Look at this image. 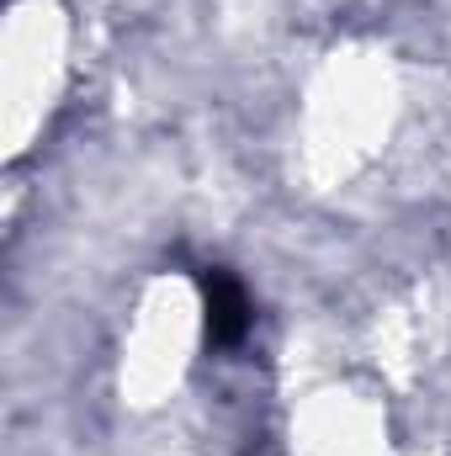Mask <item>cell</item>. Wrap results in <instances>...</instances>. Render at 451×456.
<instances>
[{
  "mask_svg": "<svg viewBox=\"0 0 451 456\" xmlns=\"http://www.w3.org/2000/svg\"><path fill=\"white\" fill-rule=\"evenodd\" d=\"M202 308H208V345L234 350L250 335V297L228 271H202Z\"/></svg>",
  "mask_w": 451,
  "mask_h": 456,
  "instance_id": "obj_1",
  "label": "cell"
}]
</instances>
